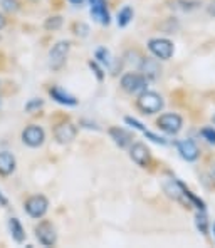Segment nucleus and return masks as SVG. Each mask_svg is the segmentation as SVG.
I'll list each match as a JSON object with an SVG mask.
<instances>
[{
  "mask_svg": "<svg viewBox=\"0 0 215 248\" xmlns=\"http://www.w3.org/2000/svg\"><path fill=\"white\" fill-rule=\"evenodd\" d=\"M138 108L145 114H155L163 109V99L160 94L151 93V91H143L138 97Z\"/></svg>",
  "mask_w": 215,
  "mask_h": 248,
  "instance_id": "obj_1",
  "label": "nucleus"
},
{
  "mask_svg": "<svg viewBox=\"0 0 215 248\" xmlns=\"http://www.w3.org/2000/svg\"><path fill=\"white\" fill-rule=\"evenodd\" d=\"M147 81L143 74L138 72H126L121 78V87L123 91H126L128 94H141L143 91H147Z\"/></svg>",
  "mask_w": 215,
  "mask_h": 248,
  "instance_id": "obj_2",
  "label": "nucleus"
},
{
  "mask_svg": "<svg viewBox=\"0 0 215 248\" xmlns=\"http://www.w3.org/2000/svg\"><path fill=\"white\" fill-rule=\"evenodd\" d=\"M148 49H150V52L156 59H162V61H168L175 52L173 44L168 39H151L148 42Z\"/></svg>",
  "mask_w": 215,
  "mask_h": 248,
  "instance_id": "obj_3",
  "label": "nucleus"
},
{
  "mask_svg": "<svg viewBox=\"0 0 215 248\" xmlns=\"http://www.w3.org/2000/svg\"><path fill=\"white\" fill-rule=\"evenodd\" d=\"M35 236H37L39 243L44 247H54L57 242L56 228H54V225L47 220L41 221V223L35 227Z\"/></svg>",
  "mask_w": 215,
  "mask_h": 248,
  "instance_id": "obj_4",
  "label": "nucleus"
},
{
  "mask_svg": "<svg viewBox=\"0 0 215 248\" xmlns=\"http://www.w3.org/2000/svg\"><path fill=\"white\" fill-rule=\"evenodd\" d=\"M69 49H71V44H69L67 41L57 42L56 46L50 49V52H49V64H50V67H52L54 71H57V69H61L64 65L66 59H67Z\"/></svg>",
  "mask_w": 215,
  "mask_h": 248,
  "instance_id": "obj_5",
  "label": "nucleus"
},
{
  "mask_svg": "<svg viewBox=\"0 0 215 248\" xmlns=\"http://www.w3.org/2000/svg\"><path fill=\"white\" fill-rule=\"evenodd\" d=\"M25 211H27L29 217L32 218H42L47 213V208H49V202H47L46 196L42 195H35L25 202Z\"/></svg>",
  "mask_w": 215,
  "mask_h": 248,
  "instance_id": "obj_6",
  "label": "nucleus"
},
{
  "mask_svg": "<svg viewBox=\"0 0 215 248\" xmlns=\"http://www.w3.org/2000/svg\"><path fill=\"white\" fill-rule=\"evenodd\" d=\"M44 140H46V133H44V129L41 126H37V124H31V126H27L22 131V141H24V144L31 146V148L42 146Z\"/></svg>",
  "mask_w": 215,
  "mask_h": 248,
  "instance_id": "obj_7",
  "label": "nucleus"
},
{
  "mask_svg": "<svg viewBox=\"0 0 215 248\" xmlns=\"http://www.w3.org/2000/svg\"><path fill=\"white\" fill-rule=\"evenodd\" d=\"M158 127L162 131H165V133L168 134H177L178 131L182 129V126H183V119L180 118L178 114H173V112H168V114H163L158 118Z\"/></svg>",
  "mask_w": 215,
  "mask_h": 248,
  "instance_id": "obj_8",
  "label": "nucleus"
},
{
  "mask_svg": "<svg viewBox=\"0 0 215 248\" xmlns=\"http://www.w3.org/2000/svg\"><path fill=\"white\" fill-rule=\"evenodd\" d=\"M130 156H131V159H133V161L141 168L150 166V163H151V153L143 143H134L133 146H131Z\"/></svg>",
  "mask_w": 215,
  "mask_h": 248,
  "instance_id": "obj_9",
  "label": "nucleus"
},
{
  "mask_svg": "<svg viewBox=\"0 0 215 248\" xmlns=\"http://www.w3.org/2000/svg\"><path fill=\"white\" fill-rule=\"evenodd\" d=\"M76 134H78V129H76L74 124H71V123L57 124V126L54 127V138H56L57 143H61V144L71 143L76 138Z\"/></svg>",
  "mask_w": 215,
  "mask_h": 248,
  "instance_id": "obj_10",
  "label": "nucleus"
},
{
  "mask_svg": "<svg viewBox=\"0 0 215 248\" xmlns=\"http://www.w3.org/2000/svg\"><path fill=\"white\" fill-rule=\"evenodd\" d=\"M91 3V16L94 17L99 24L108 25L109 24V12L106 0H89Z\"/></svg>",
  "mask_w": 215,
  "mask_h": 248,
  "instance_id": "obj_11",
  "label": "nucleus"
},
{
  "mask_svg": "<svg viewBox=\"0 0 215 248\" xmlns=\"http://www.w3.org/2000/svg\"><path fill=\"white\" fill-rule=\"evenodd\" d=\"M177 148H178V153H180V156L183 159H187V161H195V159L198 158V155H200L198 148H197V144L192 140L178 141Z\"/></svg>",
  "mask_w": 215,
  "mask_h": 248,
  "instance_id": "obj_12",
  "label": "nucleus"
},
{
  "mask_svg": "<svg viewBox=\"0 0 215 248\" xmlns=\"http://www.w3.org/2000/svg\"><path fill=\"white\" fill-rule=\"evenodd\" d=\"M140 69L141 72H143V76L147 79H151V81H155V79L160 78V74H162V69H160V64L156 62L155 59H150V57H147V59H141L140 62Z\"/></svg>",
  "mask_w": 215,
  "mask_h": 248,
  "instance_id": "obj_13",
  "label": "nucleus"
},
{
  "mask_svg": "<svg viewBox=\"0 0 215 248\" xmlns=\"http://www.w3.org/2000/svg\"><path fill=\"white\" fill-rule=\"evenodd\" d=\"M109 136H111V140L115 141L116 146H119V148H128L131 144V141H133V136H131L128 131L123 129V127H111V129H109Z\"/></svg>",
  "mask_w": 215,
  "mask_h": 248,
  "instance_id": "obj_14",
  "label": "nucleus"
},
{
  "mask_svg": "<svg viewBox=\"0 0 215 248\" xmlns=\"http://www.w3.org/2000/svg\"><path fill=\"white\" fill-rule=\"evenodd\" d=\"M16 171V158L12 153L2 151L0 153V176H9Z\"/></svg>",
  "mask_w": 215,
  "mask_h": 248,
  "instance_id": "obj_15",
  "label": "nucleus"
},
{
  "mask_svg": "<svg viewBox=\"0 0 215 248\" xmlns=\"http://www.w3.org/2000/svg\"><path fill=\"white\" fill-rule=\"evenodd\" d=\"M49 94L54 101H57L59 104H64V106H78V99L71 94H67L66 91H63L61 87H50L49 89Z\"/></svg>",
  "mask_w": 215,
  "mask_h": 248,
  "instance_id": "obj_16",
  "label": "nucleus"
},
{
  "mask_svg": "<svg viewBox=\"0 0 215 248\" xmlns=\"http://www.w3.org/2000/svg\"><path fill=\"white\" fill-rule=\"evenodd\" d=\"M163 188H165V193L170 196V198H173V200L185 198V195H183V185L178 183V181L168 180L165 185H163Z\"/></svg>",
  "mask_w": 215,
  "mask_h": 248,
  "instance_id": "obj_17",
  "label": "nucleus"
},
{
  "mask_svg": "<svg viewBox=\"0 0 215 248\" xmlns=\"http://www.w3.org/2000/svg\"><path fill=\"white\" fill-rule=\"evenodd\" d=\"M9 228H10V235L12 238L16 240L17 243H24L25 240V232H24V227L17 218H10L9 220Z\"/></svg>",
  "mask_w": 215,
  "mask_h": 248,
  "instance_id": "obj_18",
  "label": "nucleus"
},
{
  "mask_svg": "<svg viewBox=\"0 0 215 248\" xmlns=\"http://www.w3.org/2000/svg\"><path fill=\"white\" fill-rule=\"evenodd\" d=\"M195 225H197V230H198L203 236L209 235V220H207V215L203 213V210H200L198 213H197Z\"/></svg>",
  "mask_w": 215,
  "mask_h": 248,
  "instance_id": "obj_19",
  "label": "nucleus"
},
{
  "mask_svg": "<svg viewBox=\"0 0 215 248\" xmlns=\"http://www.w3.org/2000/svg\"><path fill=\"white\" fill-rule=\"evenodd\" d=\"M133 19V9L131 7H123L118 14V25L119 27H126Z\"/></svg>",
  "mask_w": 215,
  "mask_h": 248,
  "instance_id": "obj_20",
  "label": "nucleus"
},
{
  "mask_svg": "<svg viewBox=\"0 0 215 248\" xmlns=\"http://www.w3.org/2000/svg\"><path fill=\"white\" fill-rule=\"evenodd\" d=\"M44 27H46L47 31H57V29L63 27V17H59V16L49 17V19H46V22H44Z\"/></svg>",
  "mask_w": 215,
  "mask_h": 248,
  "instance_id": "obj_21",
  "label": "nucleus"
},
{
  "mask_svg": "<svg viewBox=\"0 0 215 248\" xmlns=\"http://www.w3.org/2000/svg\"><path fill=\"white\" fill-rule=\"evenodd\" d=\"M2 9L9 14H16L20 9V2L19 0H2Z\"/></svg>",
  "mask_w": 215,
  "mask_h": 248,
  "instance_id": "obj_22",
  "label": "nucleus"
},
{
  "mask_svg": "<svg viewBox=\"0 0 215 248\" xmlns=\"http://www.w3.org/2000/svg\"><path fill=\"white\" fill-rule=\"evenodd\" d=\"M96 59L99 61L101 64H106V65L111 64V56H109V52L106 49H103V47L96 50Z\"/></svg>",
  "mask_w": 215,
  "mask_h": 248,
  "instance_id": "obj_23",
  "label": "nucleus"
},
{
  "mask_svg": "<svg viewBox=\"0 0 215 248\" xmlns=\"http://www.w3.org/2000/svg\"><path fill=\"white\" fill-rule=\"evenodd\" d=\"M42 106H44L42 99H31L27 104H25V111H27V112H34V111H37V109H41Z\"/></svg>",
  "mask_w": 215,
  "mask_h": 248,
  "instance_id": "obj_24",
  "label": "nucleus"
},
{
  "mask_svg": "<svg viewBox=\"0 0 215 248\" xmlns=\"http://www.w3.org/2000/svg\"><path fill=\"white\" fill-rule=\"evenodd\" d=\"M74 34L81 35V37H87V34H89V27H87L86 24H83V22H78V24H74Z\"/></svg>",
  "mask_w": 215,
  "mask_h": 248,
  "instance_id": "obj_25",
  "label": "nucleus"
},
{
  "mask_svg": "<svg viewBox=\"0 0 215 248\" xmlns=\"http://www.w3.org/2000/svg\"><path fill=\"white\" fill-rule=\"evenodd\" d=\"M202 136L205 138L210 144H215V129H214V127H203Z\"/></svg>",
  "mask_w": 215,
  "mask_h": 248,
  "instance_id": "obj_26",
  "label": "nucleus"
},
{
  "mask_svg": "<svg viewBox=\"0 0 215 248\" xmlns=\"http://www.w3.org/2000/svg\"><path fill=\"white\" fill-rule=\"evenodd\" d=\"M89 67L93 69V72H94V74H96L98 81H103V79H104V74H103V71H101V69H99V65H98L94 61H89Z\"/></svg>",
  "mask_w": 215,
  "mask_h": 248,
  "instance_id": "obj_27",
  "label": "nucleus"
},
{
  "mask_svg": "<svg viewBox=\"0 0 215 248\" xmlns=\"http://www.w3.org/2000/svg\"><path fill=\"white\" fill-rule=\"evenodd\" d=\"M125 121L128 123V124H131L133 127H136V129H140V131H147L145 129V126L141 123H138L136 119H133V118H125Z\"/></svg>",
  "mask_w": 215,
  "mask_h": 248,
  "instance_id": "obj_28",
  "label": "nucleus"
},
{
  "mask_svg": "<svg viewBox=\"0 0 215 248\" xmlns=\"http://www.w3.org/2000/svg\"><path fill=\"white\" fill-rule=\"evenodd\" d=\"M145 134H147L148 138H150L151 141H155V143H158V144H166V141L163 140V138H158V136H155L153 133H148V131H143Z\"/></svg>",
  "mask_w": 215,
  "mask_h": 248,
  "instance_id": "obj_29",
  "label": "nucleus"
},
{
  "mask_svg": "<svg viewBox=\"0 0 215 248\" xmlns=\"http://www.w3.org/2000/svg\"><path fill=\"white\" fill-rule=\"evenodd\" d=\"M207 10H209L210 16H214V17H215V0H214V2H210V5L207 7Z\"/></svg>",
  "mask_w": 215,
  "mask_h": 248,
  "instance_id": "obj_30",
  "label": "nucleus"
},
{
  "mask_svg": "<svg viewBox=\"0 0 215 248\" xmlns=\"http://www.w3.org/2000/svg\"><path fill=\"white\" fill-rule=\"evenodd\" d=\"M9 205V200L5 198V196L2 195V191H0V206H7Z\"/></svg>",
  "mask_w": 215,
  "mask_h": 248,
  "instance_id": "obj_31",
  "label": "nucleus"
},
{
  "mask_svg": "<svg viewBox=\"0 0 215 248\" xmlns=\"http://www.w3.org/2000/svg\"><path fill=\"white\" fill-rule=\"evenodd\" d=\"M5 24H7V20H5V17L0 14V31H2L3 27H5Z\"/></svg>",
  "mask_w": 215,
  "mask_h": 248,
  "instance_id": "obj_32",
  "label": "nucleus"
},
{
  "mask_svg": "<svg viewBox=\"0 0 215 248\" xmlns=\"http://www.w3.org/2000/svg\"><path fill=\"white\" fill-rule=\"evenodd\" d=\"M69 2L72 3V5H83V3H84V0H69Z\"/></svg>",
  "mask_w": 215,
  "mask_h": 248,
  "instance_id": "obj_33",
  "label": "nucleus"
},
{
  "mask_svg": "<svg viewBox=\"0 0 215 248\" xmlns=\"http://www.w3.org/2000/svg\"><path fill=\"white\" fill-rule=\"evenodd\" d=\"M212 174H214V176H215V165L212 166Z\"/></svg>",
  "mask_w": 215,
  "mask_h": 248,
  "instance_id": "obj_34",
  "label": "nucleus"
},
{
  "mask_svg": "<svg viewBox=\"0 0 215 248\" xmlns=\"http://www.w3.org/2000/svg\"><path fill=\"white\" fill-rule=\"evenodd\" d=\"M212 121H214V124H215V114H214V118H212Z\"/></svg>",
  "mask_w": 215,
  "mask_h": 248,
  "instance_id": "obj_35",
  "label": "nucleus"
},
{
  "mask_svg": "<svg viewBox=\"0 0 215 248\" xmlns=\"http://www.w3.org/2000/svg\"><path fill=\"white\" fill-rule=\"evenodd\" d=\"M214 233H215V225H214Z\"/></svg>",
  "mask_w": 215,
  "mask_h": 248,
  "instance_id": "obj_36",
  "label": "nucleus"
},
{
  "mask_svg": "<svg viewBox=\"0 0 215 248\" xmlns=\"http://www.w3.org/2000/svg\"><path fill=\"white\" fill-rule=\"evenodd\" d=\"M32 2H37V0H32Z\"/></svg>",
  "mask_w": 215,
  "mask_h": 248,
  "instance_id": "obj_37",
  "label": "nucleus"
}]
</instances>
